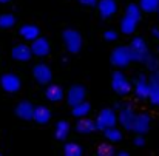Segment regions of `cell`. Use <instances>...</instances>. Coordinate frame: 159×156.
Masks as SVG:
<instances>
[{
  "mask_svg": "<svg viewBox=\"0 0 159 156\" xmlns=\"http://www.w3.org/2000/svg\"><path fill=\"white\" fill-rule=\"evenodd\" d=\"M62 40L65 44V48L73 54H76V53H79L82 50L84 40H82L80 33L76 31V30H65L62 33Z\"/></svg>",
  "mask_w": 159,
  "mask_h": 156,
  "instance_id": "cell-1",
  "label": "cell"
},
{
  "mask_svg": "<svg viewBox=\"0 0 159 156\" xmlns=\"http://www.w3.org/2000/svg\"><path fill=\"white\" fill-rule=\"evenodd\" d=\"M128 47H130V51H131V56H133V60H134V62H142V63H145L147 57L150 56V51H148L147 42H145L142 37H134Z\"/></svg>",
  "mask_w": 159,
  "mask_h": 156,
  "instance_id": "cell-2",
  "label": "cell"
},
{
  "mask_svg": "<svg viewBox=\"0 0 159 156\" xmlns=\"http://www.w3.org/2000/svg\"><path fill=\"white\" fill-rule=\"evenodd\" d=\"M111 88H113V91H114L117 96H127V94L131 91L133 85H131V82L125 77L124 73L116 71V73H113V77H111Z\"/></svg>",
  "mask_w": 159,
  "mask_h": 156,
  "instance_id": "cell-3",
  "label": "cell"
},
{
  "mask_svg": "<svg viewBox=\"0 0 159 156\" xmlns=\"http://www.w3.org/2000/svg\"><path fill=\"white\" fill-rule=\"evenodd\" d=\"M119 108V113H117V122L125 128V130H130L131 131V125H133V121H134V110H133V105L130 102L127 104H117L116 105Z\"/></svg>",
  "mask_w": 159,
  "mask_h": 156,
  "instance_id": "cell-4",
  "label": "cell"
},
{
  "mask_svg": "<svg viewBox=\"0 0 159 156\" xmlns=\"http://www.w3.org/2000/svg\"><path fill=\"white\" fill-rule=\"evenodd\" d=\"M131 60H133V56H131V51H130V47L119 45L111 53V63L117 68H125Z\"/></svg>",
  "mask_w": 159,
  "mask_h": 156,
  "instance_id": "cell-5",
  "label": "cell"
},
{
  "mask_svg": "<svg viewBox=\"0 0 159 156\" xmlns=\"http://www.w3.org/2000/svg\"><path fill=\"white\" fill-rule=\"evenodd\" d=\"M117 124V114L113 108H104L96 117L98 130H105L108 127H114Z\"/></svg>",
  "mask_w": 159,
  "mask_h": 156,
  "instance_id": "cell-6",
  "label": "cell"
},
{
  "mask_svg": "<svg viewBox=\"0 0 159 156\" xmlns=\"http://www.w3.org/2000/svg\"><path fill=\"white\" fill-rule=\"evenodd\" d=\"M33 77L40 85H48L53 79V71L45 63H37L33 67Z\"/></svg>",
  "mask_w": 159,
  "mask_h": 156,
  "instance_id": "cell-7",
  "label": "cell"
},
{
  "mask_svg": "<svg viewBox=\"0 0 159 156\" xmlns=\"http://www.w3.org/2000/svg\"><path fill=\"white\" fill-rule=\"evenodd\" d=\"M0 87L6 91V93H17L22 87L20 77L14 73H5L0 77Z\"/></svg>",
  "mask_w": 159,
  "mask_h": 156,
  "instance_id": "cell-8",
  "label": "cell"
},
{
  "mask_svg": "<svg viewBox=\"0 0 159 156\" xmlns=\"http://www.w3.org/2000/svg\"><path fill=\"white\" fill-rule=\"evenodd\" d=\"M150 124H152V117L147 113H139L134 116L133 125H131V131H134L136 135H145L150 130Z\"/></svg>",
  "mask_w": 159,
  "mask_h": 156,
  "instance_id": "cell-9",
  "label": "cell"
},
{
  "mask_svg": "<svg viewBox=\"0 0 159 156\" xmlns=\"http://www.w3.org/2000/svg\"><path fill=\"white\" fill-rule=\"evenodd\" d=\"M133 88H134V94H136V98H138L139 101L148 99V94H150V82H148V79H147L145 74H141V76L136 79Z\"/></svg>",
  "mask_w": 159,
  "mask_h": 156,
  "instance_id": "cell-10",
  "label": "cell"
},
{
  "mask_svg": "<svg viewBox=\"0 0 159 156\" xmlns=\"http://www.w3.org/2000/svg\"><path fill=\"white\" fill-rule=\"evenodd\" d=\"M85 98H87V91L82 85H73V87H70V90L66 93V102L71 107L84 102Z\"/></svg>",
  "mask_w": 159,
  "mask_h": 156,
  "instance_id": "cell-11",
  "label": "cell"
},
{
  "mask_svg": "<svg viewBox=\"0 0 159 156\" xmlns=\"http://www.w3.org/2000/svg\"><path fill=\"white\" fill-rule=\"evenodd\" d=\"M31 51H33V56L36 57H45L48 56L50 51H51V47H50V42L45 39V37H37L36 40L31 42Z\"/></svg>",
  "mask_w": 159,
  "mask_h": 156,
  "instance_id": "cell-12",
  "label": "cell"
},
{
  "mask_svg": "<svg viewBox=\"0 0 159 156\" xmlns=\"http://www.w3.org/2000/svg\"><path fill=\"white\" fill-rule=\"evenodd\" d=\"M98 9H99V14L102 19H110L116 14L117 11V3L116 0H99L98 2Z\"/></svg>",
  "mask_w": 159,
  "mask_h": 156,
  "instance_id": "cell-13",
  "label": "cell"
},
{
  "mask_svg": "<svg viewBox=\"0 0 159 156\" xmlns=\"http://www.w3.org/2000/svg\"><path fill=\"white\" fill-rule=\"evenodd\" d=\"M11 56H12V59L17 60V62H28V60L31 59V56H33V51H31V47H30V45H26V44H19V45H16V47L12 48Z\"/></svg>",
  "mask_w": 159,
  "mask_h": 156,
  "instance_id": "cell-14",
  "label": "cell"
},
{
  "mask_svg": "<svg viewBox=\"0 0 159 156\" xmlns=\"http://www.w3.org/2000/svg\"><path fill=\"white\" fill-rule=\"evenodd\" d=\"M150 94H148V101L153 105L159 107V71H153L150 79Z\"/></svg>",
  "mask_w": 159,
  "mask_h": 156,
  "instance_id": "cell-15",
  "label": "cell"
},
{
  "mask_svg": "<svg viewBox=\"0 0 159 156\" xmlns=\"http://www.w3.org/2000/svg\"><path fill=\"white\" fill-rule=\"evenodd\" d=\"M34 114V105L28 101H22L16 107V116L20 117L22 121H31Z\"/></svg>",
  "mask_w": 159,
  "mask_h": 156,
  "instance_id": "cell-16",
  "label": "cell"
},
{
  "mask_svg": "<svg viewBox=\"0 0 159 156\" xmlns=\"http://www.w3.org/2000/svg\"><path fill=\"white\" fill-rule=\"evenodd\" d=\"M33 119H34L37 124L45 125V124H48L50 119H51V110H50L48 107H45V105H37V107H34Z\"/></svg>",
  "mask_w": 159,
  "mask_h": 156,
  "instance_id": "cell-17",
  "label": "cell"
},
{
  "mask_svg": "<svg viewBox=\"0 0 159 156\" xmlns=\"http://www.w3.org/2000/svg\"><path fill=\"white\" fill-rule=\"evenodd\" d=\"M98 127H96V121H91L88 119L87 116L85 117H79V122L76 124V131L80 133V135H88V133H93L96 131Z\"/></svg>",
  "mask_w": 159,
  "mask_h": 156,
  "instance_id": "cell-18",
  "label": "cell"
},
{
  "mask_svg": "<svg viewBox=\"0 0 159 156\" xmlns=\"http://www.w3.org/2000/svg\"><path fill=\"white\" fill-rule=\"evenodd\" d=\"M20 36H22L23 40L33 42V40H36L40 36V31H39V28L36 25H23L20 28Z\"/></svg>",
  "mask_w": 159,
  "mask_h": 156,
  "instance_id": "cell-19",
  "label": "cell"
},
{
  "mask_svg": "<svg viewBox=\"0 0 159 156\" xmlns=\"http://www.w3.org/2000/svg\"><path fill=\"white\" fill-rule=\"evenodd\" d=\"M138 23H139V20H136L134 17L125 14L124 19L120 20V31H122L124 34H133V33L136 31Z\"/></svg>",
  "mask_w": 159,
  "mask_h": 156,
  "instance_id": "cell-20",
  "label": "cell"
},
{
  "mask_svg": "<svg viewBox=\"0 0 159 156\" xmlns=\"http://www.w3.org/2000/svg\"><path fill=\"white\" fill-rule=\"evenodd\" d=\"M70 122L68 121H59L56 124V128H54V135H56V139L57 141H65L70 135Z\"/></svg>",
  "mask_w": 159,
  "mask_h": 156,
  "instance_id": "cell-21",
  "label": "cell"
},
{
  "mask_svg": "<svg viewBox=\"0 0 159 156\" xmlns=\"http://www.w3.org/2000/svg\"><path fill=\"white\" fill-rule=\"evenodd\" d=\"M45 98L51 102H59L62 98H63V90L59 87V85H51L48 84L47 90H45Z\"/></svg>",
  "mask_w": 159,
  "mask_h": 156,
  "instance_id": "cell-22",
  "label": "cell"
},
{
  "mask_svg": "<svg viewBox=\"0 0 159 156\" xmlns=\"http://www.w3.org/2000/svg\"><path fill=\"white\" fill-rule=\"evenodd\" d=\"M90 111H91V105L88 104L87 101H84V102H80V104L73 107L71 114H73L74 117H85V116H88Z\"/></svg>",
  "mask_w": 159,
  "mask_h": 156,
  "instance_id": "cell-23",
  "label": "cell"
},
{
  "mask_svg": "<svg viewBox=\"0 0 159 156\" xmlns=\"http://www.w3.org/2000/svg\"><path fill=\"white\" fill-rule=\"evenodd\" d=\"M104 135H105V138L111 142V144H114V142H119V141H122V131L114 125V127H108L104 130Z\"/></svg>",
  "mask_w": 159,
  "mask_h": 156,
  "instance_id": "cell-24",
  "label": "cell"
},
{
  "mask_svg": "<svg viewBox=\"0 0 159 156\" xmlns=\"http://www.w3.org/2000/svg\"><path fill=\"white\" fill-rule=\"evenodd\" d=\"M142 12H156L159 9V0H139Z\"/></svg>",
  "mask_w": 159,
  "mask_h": 156,
  "instance_id": "cell-25",
  "label": "cell"
},
{
  "mask_svg": "<svg viewBox=\"0 0 159 156\" xmlns=\"http://www.w3.org/2000/svg\"><path fill=\"white\" fill-rule=\"evenodd\" d=\"M63 155L65 156H80L82 155V147L76 142H66L63 145Z\"/></svg>",
  "mask_w": 159,
  "mask_h": 156,
  "instance_id": "cell-26",
  "label": "cell"
},
{
  "mask_svg": "<svg viewBox=\"0 0 159 156\" xmlns=\"http://www.w3.org/2000/svg\"><path fill=\"white\" fill-rule=\"evenodd\" d=\"M16 22H17V19L12 14H2L0 16V28H3V30H8V28L14 26Z\"/></svg>",
  "mask_w": 159,
  "mask_h": 156,
  "instance_id": "cell-27",
  "label": "cell"
},
{
  "mask_svg": "<svg viewBox=\"0 0 159 156\" xmlns=\"http://www.w3.org/2000/svg\"><path fill=\"white\" fill-rule=\"evenodd\" d=\"M125 14L134 17L136 20H141V17H142V9H141L139 5H136V3H130V5L127 6V9H125Z\"/></svg>",
  "mask_w": 159,
  "mask_h": 156,
  "instance_id": "cell-28",
  "label": "cell"
},
{
  "mask_svg": "<svg viewBox=\"0 0 159 156\" xmlns=\"http://www.w3.org/2000/svg\"><path fill=\"white\" fill-rule=\"evenodd\" d=\"M145 65H147V68H148V71H150V73H153V71H159V59L158 57H155V56H152V54L147 57Z\"/></svg>",
  "mask_w": 159,
  "mask_h": 156,
  "instance_id": "cell-29",
  "label": "cell"
},
{
  "mask_svg": "<svg viewBox=\"0 0 159 156\" xmlns=\"http://www.w3.org/2000/svg\"><path fill=\"white\" fill-rule=\"evenodd\" d=\"M116 153L111 144H101L98 149V155L99 156H113Z\"/></svg>",
  "mask_w": 159,
  "mask_h": 156,
  "instance_id": "cell-30",
  "label": "cell"
},
{
  "mask_svg": "<svg viewBox=\"0 0 159 156\" xmlns=\"http://www.w3.org/2000/svg\"><path fill=\"white\" fill-rule=\"evenodd\" d=\"M104 37H105V40H108V42H114L117 39V33L114 30H107L105 33H104Z\"/></svg>",
  "mask_w": 159,
  "mask_h": 156,
  "instance_id": "cell-31",
  "label": "cell"
},
{
  "mask_svg": "<svg viewBox=\"0 0 159 156\" xmlns=\"http://www.w3.org/2000/svg\"><path fill=\"white\" fill-rule=\"evenodd\" d=\"M133 144H134L136 147H144V145H145V138H144V135H138V136L133 139Z\"/></svg>",
  "mask_w": 159,
  "mask_h": 156,
  "instance_id": "cell-32",
  "label": "cell"
},
{
  "mask_svg": "<svg viewBox=\"0 0 159 156\" xmlns=\"http://www.w3.org/2000/svg\"><path fill=\"white\" fill-rule=\"evenodd\" d=\"M79 2H80V5H84V6H96L99 0H79Z\"/></svg>",
  "mask_w": 159,
  "mask_h": 156,
  "instance_id": "cell-33",
  "label": "cell"
},
{
  "mask_svg": "<svg viewBox=\"0 0 159 156\" xmlns=\"http://www.w3.org/2000/svg\"><path fill=\"white\" fill-rule=\"evenodd\" d=\"M152 34H153V37H155V39H158L159 40V30L158 28H153V30H152Z\"/></svg>",
  "mask_w": 159,
  "mask_h": 156,
  "instance_id": "cell-34",
  "label": "cell"
},
{
  "mask_svg": "<svg viewBox=\"0 0 159 156\" xmlns=\"http://www.w3.org/2000/svg\"><path fill=\"white\" fill-rule=\"evenodd\" d=\"M119 155L120 156H128V152H124V150H122V152H119Z\"/></svg>",
  "mask_w": 159,
  "mask_h": 156,
  "instance_id": "cell-35",
  "label": "cell"
},
{
  "mask_svg": "<svg viewBox=\"0 0 159 156\" xmlns=\"http://www.w3.org/2000/svg\"><path fill=\"white\" fill-rule=\"evenodd\" d=\"M8 2H11V0H0V3H8Z\"/></svg>",
  "mask_w": 159,
  "mask_h": 156,
  "instance_id": "cell-36",
  "label": "cell"
},
{
  "mask_svg": "<svg viewBox=\"0 0 159 156\" xmlns=\"http://www.w3.org/2000/svg\"><path fill=\"white\" fill-rule=\"evenodd\" d=\"M158 14H159V9H158Z\"/></svg>",
  "mask_w": 159,
  "mask_h": 156,
  "instance_id": "cell-37",
  "label": "cell"
}]
</instances>
